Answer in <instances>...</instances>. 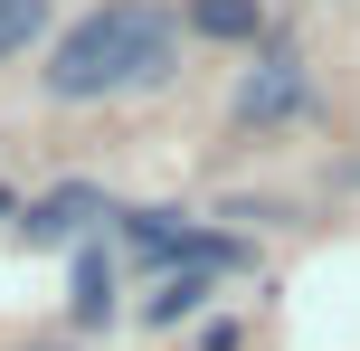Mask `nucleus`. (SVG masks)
<instances>
[{
	"label": "nucleus",
	"instance_id": "obj_1",
	"mask_svg": "<svg viewBox=\"0 0 360 351\" xmlns=\"http://www.w3.org/2000/svg\"><path fill=\"white\" fill-rule=\"evenodd\" d=\"M180 67V29L152 0H105L86 10L48 57V95L57 105H95V95H124V86H162Z\"/></svg>",
	"mask_w": 360,
	"mask_h": 351
},
{
	"label": "nucleus",
	"instance_id": "obj_2",
	"mask_svg": "<svg viewBox=\"0 0 360 351\" xmlns=\"http://www.w3.org/2000/svg\"><path fill=\"white\" fill-rule=\"evenodd\" d=\"M304 57L294 48H266L247 76H237V124H285V114H304Z\"/></svg>",
	"mask_w": 360,
	"mask_h": 351
},
{
	"label": "nucleus",
	"instance_id": "obj_3",
	"mask_svg": "<svg viewBox=\"0 0 360 351\" xmlns=\"http://www.w3.org/2000/svg\"><path fill=\"white\" fill-rule=\"evenodd\" d=\"M95 219H114L105 190L76 181V190H48V200L29 209V238H38V247H76V238H95Z\"/></svg>",
	"mask_w": 360,
	"mask_h": 351
},
{
	"label": "nucleus",
	"instance_id": "obj_4",
	"mask_svg": "<svg viewBox=\"0 0 360 351\" xmlns=\"http://www.w3.org/2000/svg\"><path fill=\"white\" fill-rule=\"evenodd\" d=\"M199 38H256V0H190Z\"/></svg>",
	"mask_w": 360,
	"mask_h": 351
},
{
	"label": "nucleus",
	"instance_id": "obj_5",
	"mask_svg": "<svg viewBox=\"0 0 360 351\" xmlns=\"http://www.w3.org/2000/svg\"><path fill=\"white\" fill-rule=\"evenodd\" d=\"M38 29H48V0H0V57H10V48H29Z\"/></svg>",
	"mask_w": 360,
	"mask_h": 351
},
{
	"label": "nucleus",
	"instance_id": "obj_6",
	"mask_svg": "<svg viewBox=\"0 0 360 351\" xmlns=\"http://www.w3.org/2000/svg\"><path fill=\"white\" fill-rule=\"evenodd\" d=\"M76 314H86V323H105V314H114V295H105V266H95V257H86V276H76Z\"/></svg>",
	"mask_w": 360,
	"mask_h": 351
}]
</instances>
